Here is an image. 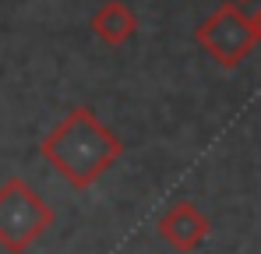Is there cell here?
<instances>
[{
    "instance_id": "1",
    "label": "cell",
    "mask_w": 261,
    "mask_h": 254,
    "mask_svg": "<svg viewBox=\"0 0 261 254\" xmlns=\"http://www.w3.org/2000/svg\"><path fill=\"white\" fill-rule=\"evenodd\" d=\"M39 152L71 187H92L124 156V141L102 124L88 106H74L39 141Z\"/></svg>"
},
{
    "instance_id": "2",
    "label": "cell",
    "mask_w": 261,
    "mask_h": 254,
    "mask_svg": "<svg viewBox=\"0 0 261 254\" xmlns=\"http://www.w3.org/2000/svg\"><path fill=\"white\" fill-rule=\"evenodd\" d=\"M53 226V209L32 191L21 176L0 184V247L11 254H25L36 240H43Z\"/></svg>"
},
{
    "instance_id": "3",
    "label": "cell",
    "mask_w": 261,
    "mask_h": 254,
    "mask_svg": "<svg viewBox=\"0 0 261 254\" xmlns=\"http://www.w3.org/2000/svg\"><path fill=\"white\" fill-rule=\"evenodd\" d=\"M194 39H198V46L216 60L219 67H226V71L240 67V64L251 57V49L258 46L254 29H251V18H247L237 4H222L219 11H212V14L194 29Z\"/></svg>"
},
{
    "instance_id": "4",
    "label": "cell",
    "mask_w": 261,
    "mask_h": 254,
    "mask_svg": "<svg viewBox=\"0 0 261 254\" xmlns=\"http://www.w3.org/2000/svg\"><path fill=\"white\" fill-rule=\"evenodd\" d=\"M208 233H212V222L194 201H176L173 209L159 215V237L180 254L198 251L208 240Z\"/></svg>"
},
{
    "instance_id": "5",
    "label": "cell",
    "mask_w": 261,
    "mask_h": 254,
    "mask_svg": "<svg viewBox=\"0 0 261 254\" xmlns=\"http://www.w3.org/2000/svg\"><path fill=\"white\" fill-rule=\"evenodd\" d=\"M92 32L106 42V46H124L138 32V14L130 11L124 0H106L92 14Z\"/></svg>"
},
{
    "instance_id": "6",
    "label": "cell",
    "mask_w": 261,
    "mask_h": 254,
    "mask_svg": "<svg viewBox=\"0 0 261 254\" xmlns=\"http://www.w3.org/2000/svg\"><path fill=\"white\" fill-rule=\"evenodd\" d=\"M251 29H254V39L261 42V7L254 11V14H251Z\"/></svg>"
},
{
    "instance_id": "7",
    "label": "cell",
    "mask_w": 261,
    "mask_h": 254,
    "mask_svg": "<svg viewBox=\"0 0 261 254\" xmlns=\"http://www.w3.org/2000/svg\"><path fill=\"white\" fill-rule=\"evenodd\" d=\"M240 4H247V0H240Z\"/></svg>"
}]
</instances>
